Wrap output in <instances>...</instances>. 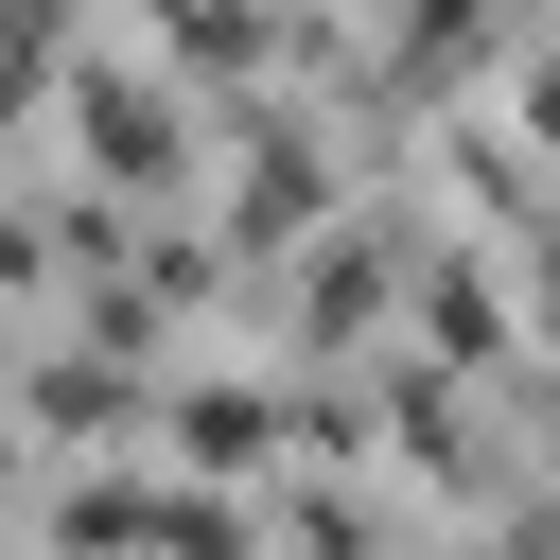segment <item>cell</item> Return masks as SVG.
Segmentation results:
<instances>
[{"label":"cell","mask_w":560,"mask_h":560,"mask_svg":"<svg viewBox=\"0 0 560 560\" xmlns=\"http://www.w3.org/2000/svg\"><path fill=\"white\" fill-rule=\"evenodd\" d=\"M70 122H88V158H105V175L175 192V105H158L140 70H88V88H70Z\"/></svg>","instance_id":"1"},{"label":"cell","mask_w":560,"mask_h":560,"mask_svg":"<svg viewBox=\"0 0 560 560\" xmlns=\"http://www.w3.org/2000/svg\"><path fill=\"white\" fill-rule=\"evenodd\" d=\"M175 438H192V455H210V472H245V455H262V438H280V385H245V368H210V385H192V402H175Z\"/></svg>","instance_id":"2"},{"label":"cell","mask_w":560,"mask_h":560,"mask_svg":"<svg viewBox=\"0 0 560 560\" xmlns=\"http://www.w3.org/2000/svg\"><path fill=\"white\" fill-rule=\"evenodd\" d=\"M420 332H438L455 368H490V350H508V315H490V280H472V262H438V298H420Z\"/></svg>","instance_id":"3"},{"label":"cell","mask_w":560,"mask_h":560,"mask_svg":"<svg viewBox=\"0 0 560 560\" xmlns=\"http://www.w3.org/2000/svg\"><path fill=\"white\" fill-rule=\"evenodd\" d=\"M140 542H175V560H245V508H210V490H158V508H140Z\"/></svg>","instance_id":"4"},{"label":"cell","mask_w":560,"mask_h":560,"mask_svg":"<svg viewBox=\"0 0 560 560\" xmlns=\"http://www.w3.org/2000/svg\"><path fill=\"white\" fill-rule=\"evenodd\" d=\"M35 402H52L70 438H122V385H105V368H35Z\"/></svg>","instance_id":"5"},{"label":"cell","mask_w":560,"mask_h":560,"mask_svg":"<svg viewBox=\"0 0 560 560\" xmlns=\"http://www.w3.org/2000/svg\"><path fill=\"white\" fill-rule=\"evenodd\" d=\"M52 542H70V560H105V542H140V490H70V508H52Z\"/></svg>","instance_id":"6"},{"label":"cell","mask_w":560,"mask_h":560,"mask_svg":"<svg viewBox=\"0 0 560 560\" xmlns=\"http://www.w3.org/2000/svg\"><path fill=\"white\" fill-rule=\"evenodd\" d=\"M525 105H542V140H560V70H542V88H525Z\"/></svg>","instance_id":"7"},{"label":"cell","mask_w":560,"mask_h":560,"mask_svg":"<svg viewBox=\"0 0 560 560\" xmlns=\"http://www.w3.org/2000/svg\"><path fill=\"white\" fill-rule=\"evenodd\" d=\"M0 490H18V438H0Z\"/></svg>","instance_id":"8"}]
</instances>
